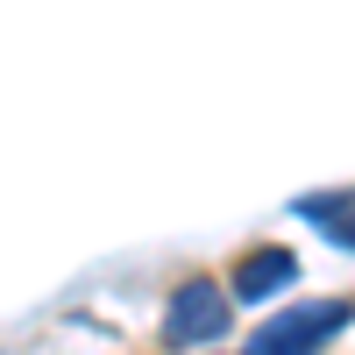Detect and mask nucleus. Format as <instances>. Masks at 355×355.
Instances as JSON below:
<instances>
[{
	"label": "nucleus",
	"instance_id": "1",
	"mask_svg": "<svg viewBox=\"0 0 355 355\" xmlns=\"http://www.w3.org/2000/svg\"><path fill=\"white\" fill-rule=\"evenodd\" d=\"M348 327H355V306L348 299H299V306H284V313L263 320L242 355H320Z\"/></svg>",
	"mask_w": 355,
	"mask_h": 355
},
{
	"label": "nucleus",
	"instance_id": "2",
	"mask_svg": "<svg viewBox=\"0 0 355 355\" xmlns=\"http://www.w3.org/2000/svg\"><path fill=\"white\" fill-rule=\"evenodd\" d=\"M234 334V299L214 277H178L164 299V341L171 348H214Z\"/></svg>",
	"mask_w": 355,
	"mask_h": 355
},
{
	"label": "nucleus",
	"instance_id": "3",
	"mask_svg": "<svg viewBox=\"0 0 355 355\" xmlns=\"http://www.w3.org/2000/svg\"><path fill=\"white\" fill-rule=\"evenodd\" d=\"M227 277H234V284H227V299H249V306H256V299H277V291L299 277V256H291L284 242H256Z\"/></svg>",
	"mask_w": 355,
	"mask_h": 355
},
{
	"label": "nucleus",
	"instance_id": "4",
	"mask_svg": "<svg viewBox=\"0 0 355 355\" xmlns=\"http://www.w3.org/2000/svg\"><path fill=\"white\" fill-rule=\"evenodd\" d=\"M291 214H299V220H313L334 249H348V256H355V185H348V192H306L299 206H291Z\"/></svg>",
	"mask_w": 355,
	"mask_h": 355
}]
</instances>
